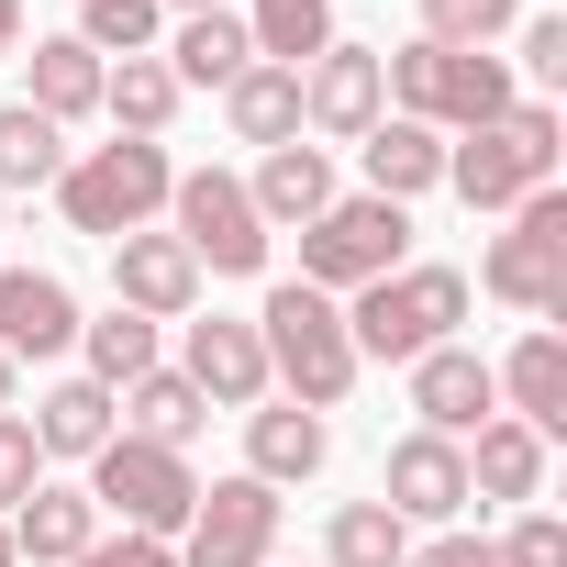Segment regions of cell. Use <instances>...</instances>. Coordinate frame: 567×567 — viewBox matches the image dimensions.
Instances as JSON below:
<instances>
[{"label":"cell","instance_id":"obj_29","mask_svg":"<svg viewBox=\"0 0 567 567\" xmlns=\"http://www.w3.org/2000/svg\"><path fill=\"white\" fill-rule=\"evenodd\" d=\"M123 412H134L123 434H145V445H178V456H189V434H200V412H212V401H200L178 368H145V379L123 390Z\"/></svg>","mask_w":567,"mask_h":567},{"label":"cell","instance_id":"obj_26","mask_svg":"<svg viewBox=\"0 0 567 567\" xmlns=\"http://www.w3.org/2000/svg\"><path fill=\"white\" fill-rule=\"evenodd\" d=\"M34 445H45V456H101V445H112V390H101V379H56V390L34 401Z\"/></svg>","mask_w":567,"mask_h":567},{"label":"cell","instance_id":"obj_32","mask_svg":"<svg viewBox=\"0 0 567 567\" xmlns=\"http://www.w3.org/2000/svg\"><path fill=\"white\" fill-rule=\"evenodd\" d=\"M79 346H90V379H101V390H134V379L156 368V323L123 312V301H112L101 323H79Z\"/></svg>","mask_w":567,"mask_h":567},{"label":"cell","instance_id":"obj_18","mask_svg":"<svg viewBox=\"0 0 567 567\" xmlns=\"http://www.w3.org/2000/svg\"><path fill=\"white\" fill-rule=\"evenodd\" d=\"M357 156H368V200H423V189H445V134H423V123H401V112H379L368 134H357Z\"/></svg>","mask_w":567,"mask_h":567},{"label":"cell","instance_id":"obj_15","mask_svg":"<svg viewBox=\"0 0 567 567\" xmlns=\"http://www.w3.org/2000/svg\"><path fill=\"white\" fill-rule=\"evenodd\" d=\"M79 346V301L56 267H0V357H68Z\"/></svg>","mask_w":567,"mask_h":567},{"label":"cell","instance_id":"obj_20","mask_svg":"<svg viewBox=\"0 0 567 567\" xmlns=\"http://www.w3.org/2000/svg\"><path fill=\"white\" fill-rule=\"evenodd\" d=\"M489 379H501V401H512V423H534L545 445L567 434V334H545V323H534V334L512 346V368H489Z\"/></svg>","mask_w":567,"mask_h":567},{"label":"cell","instance_id":"obj_42","mask_svg":"<svg viewBox=\"0 0 567 567\" xmlns=\"http://www.w3.org/2000/svg\"><path fill=\"white\" fill-rule=\"evenodd\" d=\"M0 412H12V357H0Z\"/></svg>","mask_w":567,"mask_h":567},{"label":"cell","instance_id":"obj_14","mask_svg":"<svg viewBox=\"0 0 567 567\" xmlns=\"http://www.w3.org/2000/svg\"><path fill=\"white\" fill-rule=\"evenodd\" d=\"M412 412H423V434H478V423H501V379H489V357H478V346H434V357H412Z\"/></svg>","mask_w":567,"mask_h":567},{"label":"cell","instance_id":"obj_6","mask_svg":"<svg viewBox=\"0 0 567 567\" xmlns=\"http://www.w3.org/2000/svg\"><path fill=\"white\" fill-rule=\"evenodd\" d=\"M390 267H412V212L401 200H323L312 223H301V290H368V278H390Z\"/></svg>","mask_w":567,"mask_h":567},{"label":"cell","instance_id":"obj_33","mask_svg":"<svg viewBox=\"0 0 567 567\" xmlns=\"http://www.w3.org/2000/svg\"><path fill=\"white\" fill-rule=\"evenodd\" d=\"M512 23H523V0H423V45H478L489 56Z\"/></svg>","mask_w":567,"mask_h":567},{"label":"cell","instance_id":"obj_3","mask_svg":"<svg viewBox=\"0 0 567 567\" xmlns=\"http://www.w3.org/2000/svg\"><path fill=\"white\" fill-rule=\"evenodd\" d=\"M379 79H390V101H401V123H423V134H478V123H501L523 90H512V68L501 56H478V45H401V56H379Z\"/></svg>","mask_w":567,"mask_h":567},{"label":"cell","instance_id":"obj_19","mask_svg":"<svg viewBox=\"0 0 567 567\" xmlns=\"http://www.w3.org/2000/svg\"><path fill=\"white\" fill-rule=\"evenodd\" d=\"M245 200H256L267 234H301V223L334 200V156H323V145H267L256 178H245Z\"/></svg>","mask_w":567,"mask_h":567},{"label":"cell","instance_id":"obj_28","mask_svg":"<svg viewBox=\"0 0 567 567\" xmlns=\"http://www.w3.org/2000/svg\"><path fill=\"white\" fill-rule=\"evenodd\" d=\"M101 112H112V134H167V112H178V79H167V56H123V68H101Z\"/></svg>","mask_w":567,"mask_h":567},{"label":"cell","instance_id":"obj_5","mask_svg":"<svg viewBox=\"0 0 567 567\" xmlns=\"http://www.w3.org/2000/svg\"><path fill=\"white\" fill-rule=\"evenodd\" d=\"M445 189H456L467 212H523L534 189H556V112H545V101H512L501 123L456 134V145H445Z\"/></svg>","mask_w":567,"mask_h":567},{"label":"cell","instance_id":"obj_4","mask_svg":"<svg viewBox=\"0 0 567 567\" xmlns=\"http://www.w3.org/2000/svg\"><path fill=\"white\" fill-rule=\"evenodd\" d=\"M167 189H178V167H167V145H145V134H112V145H90V156L56 167V212H68V234H101V245L145 234V223L167 212Z\"/></svg>","mask_w":567,"mask_h":567},{"label":"cell","instance_id":"obj_40","mask_svg":"<svg viewBox=\"0 0 567 567\" xmlns=\"http://www.w3.org/2000/svg\"><path fill=\"white\" fill-rule=\"evenodd\" d=\"M0 56H23V0H0Z\"/></svg>","mask_w":567,"mask_h":567},{"label":"cell","instance_id":"obj_2","mask_svg":"<svg viewBox=\"0 0 567 567\" xmlns=\"http://www.w3.org/2000/svg\"><path fill=\"white\" fill-rule=\"evenodd\" d=\"M456 323H467V267H390V278H368V290L346 301V346H357V368H368V357L412 368V357L456 346Z\"/></svg>","mask_w":567,"mask_h":567},{"label":"cell","instance_id":"obj_10","mask_svg":"<svg viewBox=\"0 0 567 567\" xmlns=\"http://www.w3.org/2000/svg\"><path fill=\"white\" fill-rule=\"evenodd\" d=\"M278 545V489L267 478H212L178 523V567H267Z\"/></svg>","mask_w":567,"mask_h":567},{"label":"cell","instance_id":"obj_22","mask_svg":"<svg viewBox=\"0 0 567 567\" xmlns=\"http://www.w3.org/2000/svg\"><path fill=\"white\" fill-rule=\"evenodd\" d=\"M334 456V434H323V412H301V401H278V412H245V478H312Z\"/></svg>","mask_w":567,"mask_h":567},{"label":"cell","instance_id":"obj_39","mask_svg":"<svg viewBox=\"0 0 567 567\" xmlns=\"http://www.w3.org/2000/svg\"><path fill=\"white\" fill-rule=\"evenodd\" d=\"M401 567H501V545H478V534H434V545L401 556Z\"/></svg>","mask_w":567,"mask_h":567},{"label":"cell","instance_id":"obj_9","mask_svg":"<svg viewBox=\"0 0 567 567\" xmlns=\"http://www.w3.org/2000/svg\"><path fill=\"white\" fill-rule=\"evenodd\" d=\"M167 234L212 267V278H256L267 267V223H256V200H245V178H223V167H189L178 189H167Z\"/></svg>","mask_w":567,"mask_h":567},{"label":"cell","instance_id":"obj_25","mask_svg":"<svg viewBox=\"0 0 567 567\" xmlns=\"http://www.w3.org/2000/svg\"><path fill=\"white\" fill-rule=\"evenodd\" d=\"M545 489V434L534 423H478L467 445V501H534Z\"/></svg>","mask_w":567,"mask_h":567},{"label":"cell","instance_id":"obj_17","mask_svg":"<svg viewBox=\"0 0 567 567\" xmlns=\"http://www.w3.org/2000/svg\"><path fill=\"white\" fill-rule=\"evenodd\" d=\"M90 545H101V501H90L79 478H34V489L12 501V556L68 567V556H90Z\"/></svg>","mask_w":567,"mask_h":567},{"label":"cell","instance_id":"obj_12","mask_svg":"<svg viewBox=\"0 0 567 567\" xmlns=\"http://www.w3.org/2000/svg\"><path fill=\"white\" fill-rule=\"evenodd\" d=\"M112 301L145 312V323H189L200 312V256L178 234H123L112 245Z\"/></svg>","mask_w":567,"mask_h":567},{"label":"cell","instance_id":"obj_43","mask_svg":"<svg viewBox=\"0 0 567 567\" xmlns=\"http://www.w3.org/2000/svg\"><path fill=\"white\" fill-rule=\"evenodd\" d=\"M0 567H23V556H12V523H0Z\"/></svg>","mask_w":567,"mask_h":567},{"label":"cell","instance_id":"obj_30","mask_svg":"<svg viewBox=\"0 0 567 567\" xmlns=\"http://www.w3.org/2000/svg\"><path fill=\"white\" fill-rule=\"evenodd\" d=\"M401 556H412V523L390 501H346L323 523V567H401Z\"/></svg>","mask_w":567,"mask_h":567},{"label":"cell","instance_id":"obj_38","mask_svg":"<svg viewBox=\"0 0 567 567\" xmlns=\"http://www.w3.org/2000/svg\"><path fill=\"white\" fill-rule=\"evenodd\" d=\"M68 567H178V545H156V534H101V545L68 556Z\"/></svg>","mask_w":567,"mask_h":567},{"label":"cell","instance_id":"obj_8","mask_svg":"<svg viewBox=\"0 0 567 567\" xmlns=\"http://www.w3.org/2000/svg\"><path fill=\"white\" fill-rule=\"evenodd\" d=\"M478 290L512 301V312H567V189H534L512 212V234H489Z\"/></svg>","mask_w":567,"mask_h":567},{"label":"cell","instance_id":"obj_27","mask_svg":"<svg viewBox=\"0 0 567 567\" xmlns=\"http://www.w3.org/2000/svg\"><path fill=\"white\" fill-rule=\"evenodd\" d=\"M245 45H256L267 68H312V56L334 45V0H256V12H245Z\"/></svg>","mask_w":567,"mask_h":567},{"label":"cell","instance_id":"obj_34","mask_svg":"<svg viewBox=\"0 0 567 567\" xmlns=\"http://www.w3.org/2000/svg\"><path fill=\"white\" fill-rule=\"evenodd\" d=\"M156 23H167L156 0H79V45H90V56H145Z\"/></svg>","mask_w":567,"mask_h":567},{"label":"cell","instance_id":"obj_21","mask_svg":"<svg viewBox=\"0 0 567 567\" xmlns=\"http://www.w3.org/2000/svg\"><path fill=\"white\" fill-rule=\"evenodd\" d=\"M223 123H234V145H256V156H267V145H301V68H267V56H256V68L223 90Z\"/></svg>","mask_w":567,"mask_h":567},{"label":"cell","instance_id":"obj_1","mask_svg":"<svg viewBox=\"0 0 567 567\" xmlns=\"http://www.w3.org/2000/svg\"><path fill=\"white\" fill-rule=\"evenodd\" d=\"M256 346H267V379L290 390L301 412H334L357 390V346H346V301L301 290V278H278L256 301Z\"/></svg>","mask_w":567,"mask_h":567},{"label":"cell","instance_id":"obj_11","mask_svg":"<svg viewBox=\"0 0 567 567\" xmlns=\"http://www.w3.org/2000/svg\"><path fill=\"white\" fill-rule=\"evenodd\" d=\"M379 56H390V45H323V56L301 68V123L357 145V134L390 112V79H379Z\"/></svg>","mask_w":567,"mask_h":567},{"label":"cell","instance_id":"obj_35","mask_svg":"<svg viewBox=\"0 0 567 567\" xmlns=\"http://www.w3.org/2000/svg\"><path fill=\"white\" fill-rule=\"evenodd\" d=\"M34 478H45V445H34V423H23V412H0V512H12Z\"/></svg>","mask_w":567,"mask_h":567},{"label":"cell","instance_id":"obj_41","mask_svg":"<svg viewBox=\"0 0 567 567\" xmlns=\"http://www.w3.org/2000/svg\"><path fill=\"white\" fill-rule=\"evenodd\" d=\"M156 12H223V0H156Z\"/></svg>","mask_w":567,"mask_h":567},{"label":"cell","instance_id":"obj_31","mask_svg":"<svg viewBox=\"0 0 567 567\" xmlns=\"http://www.w3.org/2000/svg\"><path fill=\"white\" fill-rule=\"evenodd\" d=\"M56 167H68V134L23 101H0V189H56Z\"/></svg>","mask_w":567,"mask_h":567},{"label":"cell","instance_id":"obj_24","mask_svg":"<svg viewBox=\"0 0 567 567\" xmlns=\"http://www.w3.org/2000/svg\"><path fill=\"white\" fill-rule=\"evenodd\" d=\"M101 68H112V56H90L79 34H34V101H23V112H45V123L68 134L79 112H101Z\"/></svg>","mask_w":567,"mask_h":567},{"label":"cell","instance_id":"obj_13","mask_svg":"<svg viewBox=\"0 0 567 567\" xmlns=\"http://www.w3.org/2000/svg\"><path fill=\"white\" fill-rule=\"evenodd\" d=\"M379 501H390L401 523H456V512H467V445L412 423V434L390 445V478H379Z\"/></svg>","mask_w":567,"mask_h":567},{"label":"cell","instance_id":"obj_7","mask_svg":"<svg viewBox=\"0 0 567 567\" xmlns=\"http://www.w3.org/2000/svg\"><path fill=\"white\" fill-rule=\"evenodd\" d=\"M90 501L101 512H123V534H178L189 523V501H200V478H189V456L178 445H145V434H112L101 456H90Z\"/></svg>","mask_w":567,"mask_h":567},{"label":"cell","instance_id":"obj_37","mask_svg":"<svg viewBox=\"0 0 567 567\" xmlns=\"http://www.w3.org/2000/svg\"><path fill=\"white\" fill-rule=\"evenodd\" d=\"M523 68H534L545 90L567 79V12H534V23H523Z\"/></svg>","mask_w":567,"mask_h":567},{"label":"cell","instance_id":"obj_16","mask_svg":"<svg viewBox=\"0 0 567 567\" xmlns=\"http://www.w3.org/2000/svg\"><path fill=\"white\" fill-rule=\"evenodd\" d=\"M189 334V357H178V379L200 390V401H223V412H256L267 401V346H256V323H178Z\"/></svg>","mask_w":567,"mask_h":567},{"label":"cell","instance_id":"obj_36","mask_svg":"<svg viewBox=\"0 0 567 567\" xmlns=\"http://www.w3.org/2000/svg\"><path fill=\"white\" fill-rule=\"evenodd\" d=\"M501 567H567V523L556 512H523L512 545H501Z\"/></svg>","mask_w":567,"mask_h":567},{"label":"cell","instance_id":"obj_23","mask_svg":"<svg viewBox=\"0 0 567 567\" xmlns=\"http://www.w3.org/2000/svg\"><path fill=\"white\" fill-rule=\"evenodd\" d=\"M245 68H256V45H245L234 12H178V34H167V79L178 90H234Z\"/></svg>","mask_w":567,"mask_h":567}]
</instances>
